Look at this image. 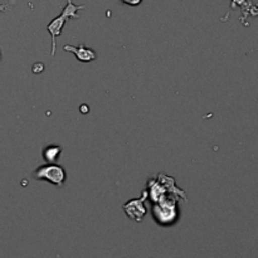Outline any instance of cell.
<instances>
[{"label":"cell","mask_w":258,"mask_h":258,"mask_svg":"<svg viewBox=\"0 0 258 258\" xmlns=\"http://www.w3.org/2000/svg\"><path fill=\"white\" fill-rule=\"evenodd\" d=\"M60 154H62V146L49 145L43 150V158L47 161V164H54L59 159Z\"/></svg>","instance_id":"6"},{"label":"cell","mask_w":258,"mask_h":258,"mask_svg":"<svg viewBox=\"0 0 258 258\" xmlns=\"http://www.w3.org/2000/svg\"><path fill=\"white\" fill-rule=\"evenodd\" d=\"M44 71V64L43 63H37V64L33 66V72L34 73H40Z\"/></svg>","instance_id":"7"},{"label":"cell","mask_w":258,"mask_h":258,"mask_svg":"<svg viewBox=\"0 0 258 258\" xmlns=\"http://www.w3.org/2000/svg\"><path fill=\"white\" fill-rule=\"evenodd\" d=\"M34 178L37 180L48 181L58 188H62L67 180V173H66L64 168L58 164H45V165L39 166L34 171Z\"/></svg>","instance_id":"3"},{"label":"cell","mask_w":258,"mask_h":258,"mask_svg":"<svg viewBox=\"0 0 258 258\" xmlns=\"http://www.w3.org/2000/svg\"><path fill=\"white\" fill-rule=\"evenodd\" d=\"M85 5H76L73 4L72 0H67V4L63 8L60 15L55 17L52 22L48 24L47 30L49 32L50 37H52V57L55 55V50H57V37H59L63 32L66 22L68 19H76L80 18L78 15V10L85 9Z\"/></svg>","instance_id":"1"},{"label":"cell","mask_w":258,"mask_h":258,"mask_svg":"<svg viewBox=\"0 0 258 258\" xmlns=\"http://www.w3.org/2000/svg\"><path fill=\"white\" fill-rule=\"evenodd\" d=\"M153 216L158 223L161 226H170L178 218L175 198L170 199V196L166 198L164 197L159 202H156L153 207Z\"/></svg>","instance_id":"2"},{"label":"cell","mask_w":258,"mask_h":258,"mask_svg":"<svg viewBox=\"0 0 258 258\" xmlns=\"http://www.w3.org/2000/svg\"><path fill=\"white\" fill-rule=\"evenodd\" d=\"M148 197V191H144L141 198H134L128 201L127 203L123 204V211L126 216L135 222H141L146 214V206L145 199Z\"/></svg>","instance_id":"4"},{"label":"cell","mask_w":258,"mask_h":258,"mask_svg":"<svg viewBox=\"0 0 258 258\" xmlns=\"http://www.w3.org/2000/svg\"><path fill=\"white\" fill-rule=\"evenodd\" d=\"M63 49L66 50V52H70V53H73L76 57V59L80 60V62L82 63H90V62H93V60L97 59V54H96L95 50L90 49V48L86 47L85 44H80L78 47H73V45H64V48Z\"/></svg>","instance_id":"5"},{"label":"cell","mask_w":258,"mask_h":258,"mask_svg":"<svg viewBox=\"0 0 258 258\" xmlns=\"http://www.w3.org/2000/svg\"><path fill=\"white\" fill-rule=\"evenodd\" d=\"M121 2H122L123 4L131 5V7H136V5L141 4V2H143V0H121Z\"/></svg>","instance_id":"8"},{"label":"cell","mask_w":258,"mask_h":258,"mask_svg":"<svg viewBox=\"0 0 258 258\" xmlns=\"http://www.w3.org/2000/svg\"><path fill=\"white\" fill-rule=\"evenodd\" d=\"M8 8H9V5L8 4H0V12H4V10H7Z\"/></svg>","instance_id":"9"}]
</instances>
